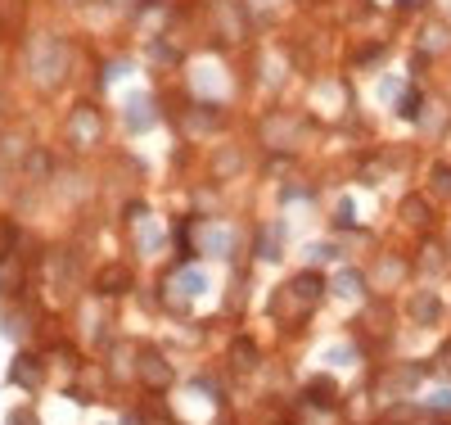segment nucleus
I'll list each match as a JSON object with an SVG mask.
<instances>
[{
	"instance_id": "0eeeda50",
	"label": "nucleus",
	"mask_w": 451,
	"mask_h": 425,
	"mask_svg": "<svg viewBox=\"0 0 451 425\" xmlns=\"http://www.w3.org/2000/svg\"><path fill=\"white\" fill-rule=\"evenodd\" d=\"M307 398L321 403V407H330L334 398H339V389H334V380H312V384H307Z\"/></svg>"
},
{
	"instance_id": "39448f33",
	"label": "nucleus",
	"mask_w": 451,
	"mask_h": 425,
	"mask_svg": "<svg viewBox=\"0 0 451 425\" xmlns=\"http://www.w3.org/2000/svg\"><path fill=\"white\" fill-rule=\"evenodd\" d=\"M361 272H339V276H334V295H343V299H356V295H361Z\"/></svg>"
},
{
	"instance_id": "7ed1b4c3",
	"label": "nucleus",
	"mask_w": 451,
	"mask_h": 425,
	"mask_svg": "<svg viewBox=\"0 0 451 425\" xmlns=\"http://www.w3.org/2000/svg\"><path fill=\"white\" fill-rule=\"evenodd\" d=\"M140 376H145V384H172V367H167V362H162V353H140Z\"/></svg>"
},
{
	"instance_id": "20e7f679",
	"label": "nucleus",
	"mask_w": 451,
	"mask_h": 425,
	"mask_svg": "<svg viewBox=\"0 0 451 425\" xmlns=\"http://www.w3.org/2000/svg\"><path fill=\"white\" fill-rule=\"evenodd\" d=\"M402 218H406L411 227H429V222H433V208H429V199L406 195V204H402Z\"/></svg>"
},
{
	"instance_id": "423d86ee",
	"label": "nucleus",
	"mask_w": 451,
	"mask_h": 425,
	"mask_svg": "<svg viewBox=\"0 0 451 425\" xmlns=\"http://www.w3.org/2000/svg\"><path fill=\"white\" fill-rule=\"evenodd\" d=\"M10 380L14 384H36V358H14V371H10Z\"/></svg>"
},
{
	"instance_id": "4468645a",
	"label": "nucleus",
	"mask_w": 451,
	"mask_h": 425,
	"mask_svg": "<svg viewBox=\"0 0 451 425\" xmlns=\"http://www.w3.org/2000/svg\"><path fill=\"white\" fill-rule=\"evenodd\" d=\"M429 407H438V412H442V407H447V412H451V389H438V393H433V398H429Z\"/></svg>"
},
{
	"instance_id": "9b49d317",
	"label": "nucleus",
	"mask_w": 451,
	"mask_h": 425,
	"mask_svg": "<svg viewBox=\"0 0 451 425\" xmlns=\"http://www.w3.org/2000/svg\"><path fill=\"white\" fill-rule=\"evenodd\" d=\"M235 358H239V367H253V358H258V349H253L248 339H235Z\"/></svg>"
},
{
	"instance_id": "2eb2a0df",
	"label": "nucleus",
	"mask_w": 451,
	"mask_h": 425,
	"mask_svg": "<svg viewBox=\"0 0 451 425\" xmlns=\"http://www.w3.org/2000/svg\"><path fill=\"white\" fill-rule=\"evenodd\" d=\"M10 425H36V416H32V412H27V407H19V412H14V416H10Z\"/></svg>"
},
{
	"instance_id": "f257e3e1",
	"label": "nucleus",
	"mask_w": 451,
	"mask_h": 425,
	"mask_svg": "<svg viewBox=\"0 0 451 425\" xmlns=\"http://www.w3.org/2000/svg\"><path fill=\"white\" fill-rule=\"evenodd\" d=\"M32 68H36L41 82H59V73H64V45L54 41V36H41L32 45Z\"/></svg>"
},
{
	"instance_id": "6e6552de",
	"label": "nucleus",
	"mask_w": 451,
	"mask_h": 425,
	"mask_svg": "<svg viewBox=\"0 0 451 425\" xmlns=\"http://www.w3.org/2000/svg\"><path fill=\"white\" fill-rule=\"evenodd\" d=\"M145 109H149L145 100H131V104H127V122H131L136 131H145V127H149V113H145Z\"/></svg>"
},
{
	"instance_id": "1a4fd4ad",
	"label": "nucleus",
	"mask_w": 451,
	"mask_h": 425,
	"mask_svg": "<svg viewBox=\"0 0 451 425\" xmlns=\"http://www.w3.org/2000/svg\"><path fill=\"white\" fill-rule=\"evenodd\" d=\"M181 290H185V295H204V290H208V281H204V272H181Z\"/></svg>"
},
{
	"instance_id": "f8f14e48",
	"label": "nucleus",
	"mask_w": 451,
	"mask_h": 425,
	"mask_svg": "<svg viewBox=\"0 0 451 425\" xmlns=\"http://www.w3.org/2000/svg\"><path fill=\"white\" fill-rule=\"evenodd\" d=\"M402 118H419V95H415V91H411V95H402Z\"/></svg>"
},
{
	"instance_id": "ddd939ff",
	"label": "nucleus",
	"mask_w": 451,
	"mask_h": 425,
	"mask_svg": "<svg viewBox=\"0 0 451 425\" xmlns=\"http://www.w3.org/2000/svg\"><path fill=\"white\" fill-rule=\"evenodd\" d=\"M433 181H438L442 195H451V168H433Z\"/></svg>"
},
{
	"instance_id": "f03ea898",
	"label": "nucleus",
	"mask_w": 451,
	"mask_h": 425,
	"mask_svg": "<svg viewBox=\"0 0 451 425\" xmlns=\"http://www.w3.org/2000/svg\"><path fill=\"white\" fill-rule=\"evenodd\" d=\"M127 290H131V272H127V267H118V262H108L104 272L95 276V295H104V299L127 295Z\"/></svg>"
},
{
	"instance_id": "9d476101",
	"label": "nucleus",
	"mask_w": 451,
	"mask_h": 425,
	"mask_svg": "<svg viewBox=\"0 0 451 425\" xmlns=\"http://www.w3.org/2000/svg\"><path fill=\"white\" fill-rule=\"evenodd\" d=\"M415 317L424 321V326H429L433 317H438V299H419V303H415Z\"/></svg>"
}]
</instances>
